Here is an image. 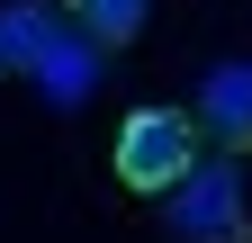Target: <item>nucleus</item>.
<instances>
[{
  "instance_id": "obj_1",
  "label": "nucleus",
  "mask_w": 252,
  "mask_h": 243,
  "mask_svg": "<svg viewBox=\"0 0 252 243\" xmlns=\"http://www.w3.org/2000/svg\"><path fill=\"white\" fill-rule=\"evenodd\" d=\"M117 189H135V198H162L189 180V162H198V117L189 108H135L117 126Z\"/></svg>"
},
{
  "instance_id": "obj_2",
  "label": "nucleus",
  "mask_w": 252,
  "mask_h": 243,
  "mask_svg": "<svg viewBox=\"0 0 252 243\" xmlns=\"http://www.w3.org/2000/svg\"><path fill=\"white\" fill-rule=\"evenodd\" d=\"M162 225H171V243H252L243 171L234 162H189L180 189H162Z\"/></svg>"
},
{
  "instance_id": "obj_4",
  "label": "nucleus",
  "mask_w": 252,
  "mask_h": 243,
  "mask_svg": "<svg viewBox=\"0 0 252 243\" xmlns=\"http://www.w3.org/2000/svg\"><path fill=\"white\" fill-rule=\"evenodd\" d=\"M54 54H63V9L9 0V9H0V72H45Z\"/></svg>"
},
{
  "instance_id": "obj_3",
  "label": "nucleus",
  "mask_w": 252,
  "mask_h": 243,
  "mask_svg": "<svg viewBox=\"0 0 252 243\" xmlns=\"http://www.w3.org/2000/svg\"><path fill=\"white\" fill-rule=\"evenodd\" d=\"M198 135H216L225 153H252V63H216L198 81Z\"/></svg>"
},
{
  "instance_id": "obj_5",
  "label": "nucleus",
  "mask_w": 252,
  "mask_h": 243,
  "mask_svg": "<svg viewBox=\"0 0 252 243\" xmlns=\"http://www.w3.org/2000/svg\"><path fill=\"white\" fill-rule=\"evenodd\" d=\"M144 9H153V0H63V18H72V27H81L99 54L135 45V36H144Z\"/></svg>"
}]
</instances>
